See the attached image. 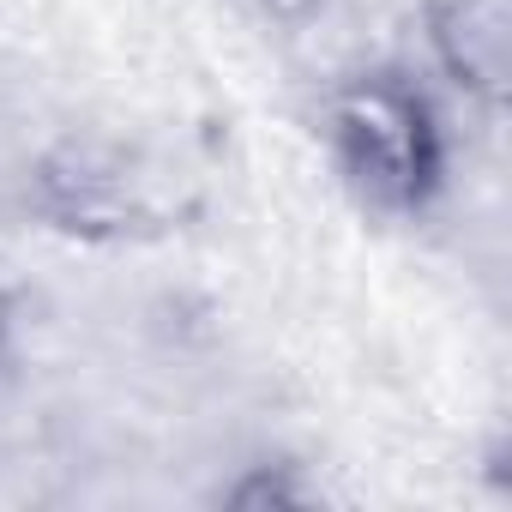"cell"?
Listing matches in <instances>:
<instances>
[{
  "label": "cell",
  "instance_id": "1",
  "mask_svg": "<svg viewBox=\"0 0 512 512\" xmlns=\"http://www.w3.org/2000/svg\"><path fill=\"white\" fill-rule=\"evenodd\" d=\"M320 139L350 199L386 223H422L452 175V127L416 67L380 61L320 97Z\"/></svg>",
  "mask_w": 512,
  "mask_h": 512
},
{
  "label": "cell",
  "instance_id": "2",
  "mask_svg": "<svg viewBox=\"0 0 512 512\" xmlns=\"http://www.w3.org/2000/svg\"><path fill=\"white\" fill-rule=\"evenodd\" d=\"M25 199L73 241H157L199 211V175L151 139L67 133L31 163Z\"/></svg>",
  "mask_w": 512,
  "mask_h": 512
},
{
  "label": "cell",
  "instance_id": "3",
  "mask_svg": "<svg viewBox=\"0 0 512 512\" xmlns=\"http://www.w3.org/2000/svg\"><path fill=\"white\" fill-rule=\"evenodd\" d=\"M422 55L434 79L476 115H506L512 103V0H416Z\"/></svg>",
  "mask_w": 512,
  "mask_h": 512
},
{
  "label": "cell",
  "instance_id": "4",
  "mask_svg": "<svg viewBox=\"0 0 512 512\" xmlns=\"http://www.w3.org/2000/svg\"><path fill=\"white\" fill-rule=\"evenodd\" d=\"M217 500L235 506V512H272V506H314L320 488H308L296 476V464H247Z\"/></svg>",
  "mask_w": 512,
  "mask_h": 512
},
{
  "label": "cell",
  "instance_id": "5",
  "mask_svg": "<svg viewBox=\"0 0 512 512\" xmlns=\"http://www.w3.org/2000/svg\"><path fill=\"white\" fill-rule=\"evenodd\" d=\"M253 7H260L272 25H284V31H308V25L332 7V0H253Z\"/></svg>",
  "mask_w": 512,
  "mask_h": 512
},
{
  "label": "cell",
  "instance_id": "6",
  "mask_svg": "<svg viewBox=\"0 0 512 512\" xmlns=\"http://www.w3.org/2000/svg\"><path fill=\"white\" fill-rule=\"evenodd\" d=\"M7 338H13V314H7V296H0V362H7Z\"/></svg>",
  "mask_w": 512,
  "mask_h": 512
}]
</instances>
